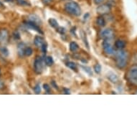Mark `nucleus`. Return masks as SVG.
<instances>
[{
    "label": "nucleus",
    "instance_id": "f257e3e1",
    "mask_svg": "<svg viewBox=\"0 0 137 137\" xmlns=\"http://www.w3.org/2000/svg\"><path fill=\"white\" fill-rule=\"evenodd\" d=\"M116 65L118 68L123 69L126 68L128 63L129 55L128 52L122 50H119L116 53Z\"/></svg>",
    "mask_w": 137,
    "mask_h": 137
},
{
    "label": "nucleus",
    "instance_id": "f03ea898",
    "mask_svg": "<svg viewBox=\"0 0 137 137\" xmlns=\"http://www.w3.org/2000/svg\"><path fill=\"white\" fill-rule=\"evenodd\" d=\"M65 11L75 17H79L81 14V8L78 3L75 2H68L64 5Z\"/></svg>",
    "mask_w": 137,
    "mask_h": 137
},
{
    "label": "nucleus",
    "instance_id": "7ed1b4c3",
    "mask_svg": "<svg viewBox=\"0 0 137 137\" xmlns=\"http://www.w3.org/2000/svg\"><path fill=\"white\" fill-rule=\"evenodd\" d=\"M34 71L37 74H41L44 69V63H43V59L40 56H36L34 61Z\"/></svg>",
    "mask_w": 137,
    "mask_h": 137
},
{
    "label": "nucleus",
    "instance_id": "20e7f679",
    "mask_svg": "<svg viewBox=\"0 0 137 137\" xmlns=\"http://www.w3.org/2000/svg\"><path fill=\"white\" fill-rule=\"evenodd\" d=\"M127 77L131 82L137 83V65H134L130 68Z\"/></svg>",
    "mask_w": 137,
    "mask_h": 137
},
{
    "label": "nucleus",
    "instance_id": "39448f33",
    "mask_svg": "<svg viewBox=\"0 0 137 137\" xmlns=\"http://www.w3.org/2000/svg\"><path fill=\"white\" fill-rule=\"evenodd\" d=\"M100 37L104 40L109 41L114 37V32L111 29H105L100 32Z\"/></svg>",
    "mask_w": 137,
    "mask_h": 137
},
{
    "label": "nucleus",
    "instance_id": "423d86ee",
    "mask_svg": "<svg viewBox=\"0 0 137 137\" xmlns=\"http://www.w3.org/2000/svg\"><path fill=\"white\" fill-rule=\"evenodd\" d=\"M111 11V6L109 4H103L98 6L96 9V11L100 15H105L109 14Z\"/></svg>",
    "mask_w": 137,
    "mask_h": 137
},
{
    "label": "nucleus",
    "instance_id": "0eeeda50",
    "mask_svg": "<svg viewBox=\"0 0 137 137\" xmlns=\"http://www.w3.org/2000/svg\"><path fill=\"white\" fill-rule=\"evenodd\" d=\"M24 25L26 26V27H27L29 29H31L32 30H34V31H36L37 32H38L40 34H42L43 35L44 33H43V32L42 31V29H40V27L38 26L37 24H36L35 22H32V21H26L24 22Z\"/></svg>",
    "mask_w": 137,
    "mask_h": 137
},
{
    "label": "nucleus",
    "instance_id": "6e6552de",
    "mask_svg": "<svg viewBox=\"0 0 137 137\" xmlns=\"http://www.w3.org/2000/svg\"><path fill=\"white\" fill-rule=\"evenodd\" d=\"M45 43V38L40 35H36L34 38V45L36 47H41V46L43 45L44 43Z\"/></svg>",
    "mask_w": 137,
    "mask_h": 137
},
{
    "label": "nucleus",
    "instance_id": "1a4fd4ad",
    "mask_svg": "<svg viewBox=\"0 0 137 137\" xmlns=\"http://www.w3.org/2000/svg\"><path fill=\"white\" fill-rule=\"evenodd\" d=\"M26 46L24 43H20L17 45V52L18 55L20 57H22L25 55V50Z\"/></svg>",
    "mask_w": 137,
    "mask_h": 137
},
{
    "label": "nucleus",
    "instance_id": "9d476101",
    "mask_svg": "<svg viewBox=\"0 0 137 137\" xmlns=\"http://www.w3.org/2000/svg\"><path fill=\"white\" fill-rule=\"evenodd\" d=\"M107 78L111 83H116L118 82V78L116 75L113 72H109L107 74Z\"/></svg>",
    "mask_w": 137,
    "mask_h": 137
},
{
    "label": "nucleus",
    "instance_id": "9b49d317",
    "mask_svg": "<svg viewBox=\"0 0 137 137\" xmlns=\"http://www.w3.org/2000/svg\"><path fill=\"white\" fill-rule=\"evenodd\" d=\"M8 32L6 29H2L0 30V41L4 43L7 40H8Z\"/></svg>",
    "mask_w": 137,
    "mask_h": 137
},
{
    "label": "nucleus",
    "instance_id": "f8f14e48",
    "mask_svg": "<svg viewBox=\"0 0 137 137\" xmlns=\"http://www.w3.org/2000/svg\"><path fill=\"white\" fill-rule=\"evenodd\" d=\"M80 36L81 40H83V43L85 44V45L88 49H89V43L88 41V38H87V35H86V32L83 30H80Z\"/></svg>",
    "mask_w": 137,
    "mask_h": 137
},
{
    "label": "nucleus",
    "instance_id": "ddd939ff",
    "mask_svg": "<svg viewBox=\"0 0 137 137\" xmlns=\"http://www.w3.org/2000/svg\"><path fill=\"white\" fill-rule=\"evenodd\" d=\"M115 46L118 50H122L126 47V43L121 40H118L115 42Z\"/></svg>",
    "mask_w": 137,
    "mask_h": 137
},
{
    "label": "nucleus",
    "instance_id": "4468645a",
    "mask_svg": "<svg viewBox=\"0 0 137 137\" xmlns=\"http://www.w3.org/2000/svg\"><path fill=\"white\" fill-rule=\"evenodd\" d=\"M103 50H104V52H105L106 54L109 55H114L116 53V52H115V50H114V48H113V47H112L111 45L107 46L106 47H104Z\"/></svg>",
    "mask_w": 137,
    "mask_h": 137
},
{
    "label": "nucleus",
    "instance_id": "2eb2a0df",
    "mask_svg": "<svg viewBox=\"0 0 137 137\" xmlns=\"http://www.w3.org/2000/svg\"><path fill=\"white\" fill-rule=\"evenodd\" d=\"M96 24H97V25L100 26V27H104V26L106 25V20L104 19V17H103V15L97 17V19H96Z\"/></svg>",
    "mask_w": 137,
    "mask_h": 137
},
{
    "label": "nucleus",
    "instance_id": "dca6fc26",
    "mask_svg": "<svg viewBox=\"0 0 137 137\" xmlns=\"http://www.w3.org/2000/svg\"><path fill=\"white\" fill-rule=\"evenodd\" d=\"M70 50L73 52H75L79 50V45L75 42H71L70 43Z\"/></svg>",
    "mask_w": 137,
    "mask_h": 137
},
{
    "label": "nucleus",
    "instance_id": "f3484780",
    "mask_svg": "<svg viewBox=\"0 0 137 137\" xmlns=\"http://www.w3.org/2000/svg\"><path fill=\"white\" fill-rule=\"evenodd\" d=\"M29 20L33 22H35L36 24H37V25L40 24V23H42L40 17H37V15H35V14H32V15H30V16L29 17Z\"/></svg>",
    "mask_w": 137,
    "mask_h": 137
},
{
    "label": "nucleus",
    "instance_id": "a211bd4d",
    "mask_svg": "<svg viewBox=\"0 0 137 137\" xmlns=\"http://www.w3.org/2000/svg\"><path fill=\"white\" fill-rule=\"evenodd\" d=\"M48 23L52 27L55 29H57L59 27V24L57 22V21L54 18H50L48 20Z\"/></svg>",
    "mask_w": 137,
    "mask_h": 137
},
{
    "label": "nucleus",
    "instance_id": "6ab92c4d",
    "mask_svg": "<svg viewBox=\"0 0 137 137\" xmlns=\"http://www.w3.org/2000/svg\"><path fill=\"white\" fill-rule=\"evenodd\" d=\"M66 66H67L68 68L71 69L72 70H73V71H75V72L78 71L77 65H76L74 62H71V61H70V62L66 63Z\"/></svg>",
    "mask_w": 137,
    "mask_h": 137
},
{
    "label": "nucleus",
    "instance_id": "aec40b11",
    "mask_svg": "<svg viewBox=\"0 0 137 137\" xmlns=\"http://www.w3.org/2000/svg\"><path fill=\"white\" fill-rule=\"evenodd\" d=\"M45 63L46 64V65L47 66H52L54 64V60L51 56H46L45 58Z\"/></svg>",
    "mask_w": 137,
    "mask_h": 137
},
{
    "label": "nucleus",
    "instance_id": "412c9836",
    "mask_svg": "<svg viewBox=\"0 0 137 137\" xmlns=\"http://www.w3.org/2000/svg\"><path fill=\"white\" fill-rule=\"evenodd\" d=\"M80 67H81V68L83 69V70L86 72V73H88L90 76H92V75H93V72H92L91 68L90 67H88V66H83V65H81Z\"/></svg>",
    "mask_w": 137,
    "mask_h": 137
},
{
    "label": "nucleus",
    "instance_id": "4be33fe9",
    "mask_svg": "<svg viewBox=\"0 0 137 137\" xmlns=\"http://www.w3.org/2000/svg\"><path fill=\"white\" fill-rule=\"evenodd\" d=\"M0 52L4 57H7L9 55V50L5 47H0Z\"/></svg>",
    "mask_w": 137,
    "mask_h": 137
},
{
    "label": "nucleus",
    "instance_id": "5701e85b",
    "mask_svg": "<svg viewBox=\"0 0 137 137\" xmlns=\"http://www.w3.org/2000/svg\"><path fill=\"white\" fill-rule=\"evenodd\" d=\"M32 54H33V50L31 47H26L25 50V55L27 56V57H29Z\"/></svg>",
    "mask_w": 137,
    "mask_h": 137
},
{
    "label": "nucleus",
    "instance_id": "b1692460",
    "mask_svg": "<svg viewBox=\"0 0 137 137\" xmlns=\"http://www.w3.org/2000/svg\"><path fill=\"white\" fill-rule=\"evenodd\" d=\"M93 70H94V71L96 73H97V74H99L100 73V72H101V70H102V67L100 65L99 63H97V64H96L93 67Z\"/></svg>",
    "mask_w": 137,
    "mask_h": 137
},
{
    "label": "nucleus",
    "instance_id": "393cba45",
    "mask_svg": "<svg viewBox=\"0 0 137 137\" xmlns=\"http://www.w3.org/2000/svg\"><path fill=\"white\" fill-rule=\"evenodd\" d=\"M16 2H17V4H19L20 6H28L29 5V4L27 2H26L25 0H16Z\"/></svg>",
    "mask_w": 137,
    "mask_h": 137
},
{
    "label": "nucleus",
    "instance_id": "a878e982",
    "mask_svg": "<svg viewBox=\"0 0 137 137\" xmlns=\"http://www.w3.org/2000/svg\"><path fill=\"white\" fill-rule=\"evenodd\" d=\"M34 91L36 94H40L41 93V87H40V84H37L36 86H34Z\"/></svg>",
    "mask_w": 137,
    "mask_h": 137
},
{
    "label": "nucleus",
    "instance_id": "bb28decb",
    "mask_svg": "<svg viewBox=\"0 0 137 137\" xmlns=\"http://www.w3.org/2000/svg\"><path fill=\"white\" fill-rule=\"evenodd\" d=\"M56 31L58 32V33H60V34H62V35H63V34L65 33V29L64 28V27H58L57 29H56Z\"/></svg>",
    "mask_w": 137,
    "mask_h": 137
},
{
    "label": "nucleus",
    "instance_id": "cd10ccee",
    "mask_svg": "<svg viewBox=\"0 0 137 137\" xmlns=\"http://www.w3.org/2000/svg\"><path fill=\"white\" fill-rule=\"evenodd\" d=\"M43 88L45 91L47 93H50V92H51V88H50V86H49L48 84H44V85H43Z\"/></svg>",
    "mask_w": 137,
    "mask_h": 137
},
{
    "label": "nucleus",
    "instance_id": "c85d7f7f",
    "mask_svg": "<svg viewBox=\"0 0 137 137\" xmlns=\"http://www.w3.org/2000/svg\"><path fill=\"white\" fill-rule=\"evenodd\" d=\"M12 37H13V38H14L15 40H20V34L17 31H15L14 33L12 34Z\"/></svg>",
    "mask_w": 137,
    "mask_h": 137
},
{
    "label": "nucleus",
    "instance_id": "c756f323",
    "mask_svg": "<svg viewBox=\"0 0 137 137\" xmlns=\"http://www.w3.org/2000/svg\"><path fill=\"white\" fill-rule=\"evenodd\" d=\"M47 50V43H45L43 45L41 46V50H42L43 53H46Z\"/></svg>",
    "mask_w": 137,
    "mask_h": 137
},
{
    "label": "nucleus",
    "instance_id": "7c9ffc66",
    "mask_svg": "<svg viewBox=\"0 0 137 137\" xmlns=\"http://www.w3.org/2000/svg\"><path fill=\"white\" fill-rule=\"evenodd\" d=\"M75 31H76V27H73V28L70 29V32H71L72 34H73V36H75V37H77V35H76V33H75Z\"/></svg>",
    "mask_w": 137,
    "mask_h": 137
},
{
    "label": "nucleus",
    "instance_id": "2f4dec72",
    "mask_svg": "<svg viewBox=\"0 0 137 137\" xmlns=\"http://www.w3.org/2000/svg\"><path fill=\"white\" fill-rule=\"evenodd\" d=\"M51 86L53 87V88H55V89H58L59 88H58V86H57V85L56 84V83H55V81H54V80H52V81H51Z\"/></svg>",
    "mask_w": 137,
    "mask_h": 137
},
{
    "label": "nucleus",
    "instance_id": "473e14b6",
    "mask_svg": "<svg viewBox=\"0 0 137 137\" xmlns=\"http://www.w3.org/2000/svg\"><path fill=\"white\" fill-rule=\"evenodd\" d=\"M90 17V14L89 13H86L84 15V17H83V20L84 21H87V20H88V18Z\"/></svg>",
    "mask_w": 137,
    "mask_h": 137
},
{
    "label": "nucleus",
    "instance_id": "72a5a7b5",
    "mask_svg": "<svg viewBox=\"0 0 137 137\" xmlns=\"http://www.w3.org/2000/svg\"><path fill=\"white\" fill-rule=\"evenodd\" d=\"M63 91H64V93H65V94H70V90H69L68 88H63Z\"/></svg>",
    "mask_w": 137,
    "mask_h": 137
},
{
    "label": "nucleus",
    "instance_id": "f704fd0d",
    "mask_svg": "<svg viewBox=\"0 0 137 137\" xmlns=\"http://www.w3.org/2000/svg\"><path fill=\"white\" fill-rule=\"evenodd\" d=\"M42 1H43V2L45 4H50L53 0H42Z\"/></svg>",
    "mask_w": 137,
    "mask_h": 137
},
{
    "label": "nucleus",
    "instance_id": "c9c22d12",
    "mask_svg": "<svg viewBox=\"0 0 137 137\" xmlns=\"http://www.w3.org/2000/svg\"><path fill=\"white\" fill-rule=\"evenodd\" d=\"M4 88V83L2 80H0V90H2Z\"/></svg>",
    "mask_w": 137,
    "mask_h": 137
},
{
    "label": "nucleus",
    "instance_id": "e433bc0d",
    "mask_svg": "<svg viewBox=\"0 0 137 137\" xmlns=\"http://www.w3.org/2000/svg\"><path fill=\"white\" fill-rule=\"evenodd\" d=\"M104 0H94V2L95 4H100L101 3L103 2Z\"/></svg>",
    "mask_w": 137,
    "mask_h": 137
},
{
    "label": "nucleus",
    "instance_id": "4c0bfd02",
    "mask_svg": "<svg viewBox=\"0 0 137 137\" xmlns=\"http://www.w3.org/2000/svg\"><path fill=\"white\" fill-rule=\"evenodd\" d=\"M0 7H4V4H3L1 2H0Z\"/></svg>",
    "mask_w": 137,
    "mask_h": 137
},
{
    "label": "nucleus",
    "instance_id": "58836bf2",
    "mask_svg": "<svg viewBox=\"0 0 137 137\" xmlns=\"http://www.w3.org/2000/svg\"><path fill=\"white\" fill-rule=\"evenodd\" d=\"M6 2H12L13 0H5Z\"/></svg>",
    "mask_w": 137,
    "mask_h": 137
},
{
    "label": "nucleus",
    "instance_id": "ea45409f",
    "mask_svg": "<svg viewBox=\"0 0 137 137\" xmlns=\"http://www.w3.org/2000/svg\"><path fill=\"white\" fill-rule=\"evenodd\" d=\"M0 75H1V70H0Z\"/></svg>",
    "mask_w": 137,
    "mask_h": 137
},
{
    "label": "nucleus",
    "instance_id": "a19ab883",
    "mask_svg": "<svg viewBox=\"0 0 137 137\" xmlns=\"http://www.w3.org/2000/svg\"><path fill=\"white\" fill-rule=\"evenodd\" d=\"M66 1H70V0H66Z\"/></svg>",
    "mask_w": 137,
    "mask_h": 137
}]
</instances>
